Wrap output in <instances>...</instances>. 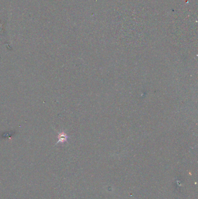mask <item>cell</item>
I'll return each instance as SVG.
<instances>
[{
	"label": "cell",
	"instance_id": "6da1fadb",
	"mask_svg": "<svg viewBox=\"0 0 198 199\" xmlns=\"http://www.w3.org/2000/svg\"><path fill=\"white\" fill-rule=\"evenodd\" d=\"M58 139L59 140L57 142H56V144H58L59 143H64V142H66L67 139H68V136H67L66 134L64 133V132H61L58 134Z\"/></svg>",
	"mask_w": 198,
	"mask_h": 199
}]
</instances>
